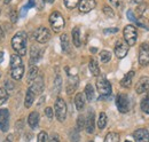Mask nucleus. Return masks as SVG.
<instances>
[{
  "instance_id": "nucleus-1",
  "label": "nucleus",
  "mask_w": 149,
  "mask_h": 142,
  "mask_svg": "<svg viewBox=\"0 0 149 142\" xmlns=\"http://www.w3.org/2000/svg\"><path fill=\"white\" fill-rule=\"evenodd\" d=\"M24 73V65H23V61L22 57L19 54H13L10 56V74L12 78L15 80L22 79Z\"/></svg>"
},
{
  "instance_id": "nucleus-2",
  "label": "nucleus",
  "mask_w": 149,
  "mask_h": 142,
  "mask_svg": "<svg viewBox=\"0 0 149 142\" xmlns=\"http://www.w3.org/2000/svg\"><path fill=\"white\" fill-rule=\"evenodd\" d=\"M26 42H28L26 33L24 31H19L14 35L12 39V47L16 53L22 56L26 53Z\"/></svg>"
},
{
  "instance_id": "nucleus-3",
  "label": "nucleus",
  "mask_w": 149,
  "mask_h": 142,
  "mask_svg": "<svg viewBox=\"0 0 149 142\" xmlns=\"http://www.w3.org/2000/svg\"><path fill=\"white\" fill-rule=\"evenodd\" d=\"M49 24H51V26H52L54 32H60L64 28L65 22H64V18H63L61 13L53 12L51 14V16H49Z\"/></svg>"
},
{
  "instance_id": "nucleus-4",
  "label": "nucleus",
  "mask_w": 149,
  "mask_h": 142,
  "mask_svg": "<svg viewBox=\"0 0 149 142\" xmlns=\"http://www.w3.org/2000/svg\"><path fill=\"white\" fill-rule=\"evenodd\" d=\"M54 111H55L56 119L58 122H64L67 117V104L63 99L57 97L54 104Z\"/></svg>"
},
{
  "instance_id": "nucleus-5",
  "label": "nucleus",
  "mask_w": 149,
  "mask_h": 142,
  "mask_svg": "<svg viewBox=\"0 0 149 142\" xmlns=\"http://www.w3.org/2000/svg\"><path fill=\"white\" fill-rule=\"evenodd\" d=\"M123 33H124V39H125L126 44L129 46H134L135 42H136V39H138V32H136L135 26L131 25V24L126 25L124 28Z\"/></svg>"
},
{
  "instance_id": "nucleus-6",
  "label": "nucleus",
  "mask_w": 149,
  "mask_h": 142,
  "mask_svg": "<svg viewBox=\"0 0 149 142\" xmlns=\"http://www.w3.org/2000/svg\"><path fill=\"white\" fill-rule=\"evenodd\" d=\"M96 88L99 90L101 96H108L111 94V85L110 83L106 79V77L100 76L96 80Z\"/></svg>"
},
{
  "instance_id": "nucleus-7",
  "label": "nucleus",
  "mask_w": 149,
  "mask_h": 142,
  "mask_svg": "<svg viewBox=\"0 0 149 142\" xmlns=\"http://www.w3.org/2000/svg\"><path fill=\"white\" fill-rule=\"evenodd\" d=\"M116 106L117 109L119 110V112L122 113H126L130 110V101H129V96L126 94H118L116 97Z\"/></svg>"
},
{
  "instance_id": "nucleus-8",
  "label": "nucleus",
  "mask_w": 149,
  "mask_h": 142,
  "mask_svg": "<svg viewBox=\"0 0 149 142\" xmlns=\"http://www.w3.org/2000/svg\"><path fill=\"white\" fill-rule=\"evenodd\" d=\"M139 63L141 67L149 65V45L146 42L139 47Z\"/></svg>"
},
{
  "instance_id": "nucleus-9",
  "label": "nucleus",
  "mask_w": 149,
  "mask_h": 142,
  "mask_svg": "<svg viewBox=\"0 0 149 142\" xmlns=\"http://www.w3.org/2000/svg\"><path fill=\"white\" fill-rule=\"evenodd\" d=\"M35 39L39 44H46L51 39V32L47 28L40 26L35 31Z\"/></svg>"
},
{
  "instance_id": "nucleus-10",
  "label": "nucleus",
  "mask_w": 149,
  "mask_h": 142,
  "mask_svg": "<svg viewBox=\"0 0 149 142\" xmlns=\"http://www.w3.org/2000/svg\"><path fill=\"white\" fill-rule=\"evenodd\" d=\"M127 53H129V45L126 44V41L118 40L115 45V55L118 58H123L127 55Z\"/></svg>"
},
{
  "instance_id": "nucleus-11",
  "label": "nucleus",
  "mask_w": 149,
  "mask_h": 142,
  "mask_svg": "<svg viewBox=\"0 0 149 142\" xmlns=\"http://www.w3.org/2000/svg\"><path fill=\"white\" fill-rule=\"evenodd\" d=\"M9 128V111L8 109H0V129L7 132Z\"/></svg>"
},
{
  "instance_id": "nucleus-12",
  "label": "nucleus",
  "mask_w": 149,
  "mask_h": 142,
  "mask_svg": "<svg viewBox=\"0 0 149 142\" xmlns=\"http://www.w3.org/2000/svg\"><path fill=\"white\" fill-rule=\"evenodd\" d=\"M149 90V77L143 76L139 79V81L135 85V92L138 94H142Z\"/></svg>"
},
{
  "instance_id": "nucleus-13",
  "label": "nucleus",
  "mask_w": 149,
  "mask_h": 142,
  "mask_svg": "<svg viewBox=\"0 0 149 142\" xmlns=\"http://www.w3.org/2000/svg\"><path fill=\"white\" fill-rule=\"evenodd\" d=\"M135 142H149V132L147 128H139L133 133Z\"/></svg>"
},
{
  "instance_id": "nucleus-14",
  "label": "nucleus",
  "mask_w": 149,
  "mask_h": 142,
  "mask_svg": "<svg viewBox=\"0 0 149 142\" xmlns=\"http://www.w3.org/2000/svg\"><path fill=\"white\" fill-rule=\"evenodd\" d=\"M95 0H80L79 1V10L81 13H88L95 8Z\"/></svg>"
},
{
  "instance_id": "nucleus-15",
  "label": "nucleus",
  "mask_w": 149,
  "mask_h": 142,
  "mask_svg": "<svg viewBox=\"0 0 149 142\" xmlns=\"http://www.w3.org/2000/svg\"><path fill=\"white\" fill-rule=\"evenodd\" d=\"M78 84H79V79L77 76H70L68 78V84H67V94L68 95H71L74 90L78 87Z\"/></svg>"
},
{
  "instance_id": "nucleus-16",
  "label": "nucleus",
  "mask_w": 149,
  "mask_h": 142,
  "mask_svg": "<svg viewBox=\"0 0 149 142\" xmlns=\"http://www.w3.org/2000/svg\"><path fill=\"white\" fill-rule=\"evenodd\" d=\"M32 85L29 87V88L31 89L36 95L38 94H40L41 92H42V89H44V79H42V77H37L32 83H31Z\"/></svg>"
},
{
  "instance_id": "nucleus-17",
  "label": "nucleus",
  "mask_w": 149,
  "mask_h": 142,
  "mask_svg": "<svg viewBox=\"0 0 149 142\" xmlns=\"http://www.w3.org/2000/svg\"><path fill=\"white\" fill-rule=\"evenodd\" d=\"M85 128H86V132L88 134H92L94 132V128H95V125H94V112L93 110H91L85 119Z\"/></svg>"
},
{
  "instance_id": "nucleus-18",
  "label": "nucleus",
  "mask_w": 149,
  "mask_h": 142,
  "mask_svg": "<svg viewBox=\"0 0 149 142\" xmlns=\"http://www.w3.org/2000/svg\"><path fill=\"white\" fill-rule=\"evenodd\" d=\"M133 77H134V71H129V72L123 77V79L120 80L122 87H124V88H130L131 86H132Z\"/></svg>"
},
{
  "instance_id": "nucleus-19",
  "label": "nucleus",
  "mask_w": 149,
  "mask_h": 142,
  "mask_svg": "<svg viewBox=\"0 0 149 142\" xmlns=\"http://www.w3.org/2000/svg\"><path fill=\"white\" fill-rule=\"evenodd\" d=\"M41 54H42V51H40L36 46H33L31 48V55H30V63H31V65L32 64H36L38 61L40 60Z\"/></svg>"
},
{
  "instance_id": "nucleus-20",
  "label": "nucleus",
  "mask_w": 149,
  "mask_h": 142,
  "mask_svg": "<svg viewBox=\"0 0 149 142\" xmlns=\"http://www.w3.org/2000/svg\"><path fill=\"white\" fill-rule=\"evenodd\" d=\"M28 124L31 128H37L39 124V113L37 111H32L28 117Z\"/></svg>"
},
{
  "instance_id": "nucleus-21",
  "label": "nucleus",
  "mask_w": 149,
  "mask_h": 142,
  "mask_svg": "<svg viewBox=\"0 0 149 142\" xmlns=\"http://www.w3.org/2000/svg\"><path fill=\"white\" fill-rule=\"evenodd\" d=\"M35 99H36V94L29 88L26 94H25V99H24V106L25 108H30V106L33 104L35 102Z\"/></svg>"
},
{
  "instance_id": "nucleus-22",
  "label": "nucleus",
  "mask_w": 149,
  "mask_h": 142,
  "mask_svg": "<svg viewBox=\"0 0 149 142\" xmlns=\"http://www.w3.org/2000/svg\"><path fill=\"white\" fill-rule=\"evenodd\" d=\"M61 46H62V51L64 53H69L70 52V42H69V37L68 35L63 33L61 36Z\"/></svg>"
},
{
  "instance_id": "nucleus-23",
  "label": "nucleus",
  "mask_w": 149,
  "mask_h": 142,
  "mask_svg": "<svg viewBox=\"0 0 149 142\" xmlns=\"http://www.w3.org/2000/svg\"><path fill=\"white\" fill-rule=\"evenodd\" d=\"M74 104L77 110H83L84 106H85V99H84V95L81 93H78L76 94L74 96Z\"/></svg>"
},
{
  "instance_id": "nucleus-24",
  "label": "nucleus",
  "mask_w": 149,
  "mask_h": 142,
  "mask_svg": "<svg viewBox=\"0 0 149 142\" xmlns=\"http://www.w3.org/2000/svg\"><path fill=\"white\" fill-rule=\"evenodd\" d=\"M38 72H39V70H38L37 67H35V65H31V67H30V70L28 72V77H26L29 84H31V83L37 78Z\"/></svg>"
},
{
  "instance_id": "nucleus-25",
  "label": "nucleus",
  "mask_w": 149,
  "mask_h": 142,
  "mask_svg": "<svg viewBox=\"0 0 149 142\" xmlns=\"http://www.w3.org/2000/svg\"><path fill=\"white\" fill-rule=\"evenodd\" d=\"M88 68H90V71L93 76H100V68H99V64H97L96 60L91 58V61L88 63Z\"/></svg>"
},
{
  "instance_id": "nucleus-26",
  "label": "nucleus",
  "mask_w": 149,
  "mask_h": 142,
  "mask_svg": "<svg viewBox=\"0 0 149 142\" xmlns=\"http://www.w3.org/2000/svg\"><path fill=\"white\" fill-rule=\"evenodd\" d=\"M72 41H74L76 47H80L81 41H80V30H79V28H74V30H72Z\"/></svg>"
},
{
  "instance_id": "nucleus-27",
  "label": "nucleus",
  "mask_w": 149,
  "mask_h": 142,
  "mask_svg": "<svg viewBox=\"0 0 149 142\" xmlns=\"http://www.w3.org/2000/svg\"><path fill=\"white\" fill-rule=\"evenodd\" d=\"M107 125V115L104 112H101L99 115V119H97V127L100 129H103Z\"/></svg>"
},
{
  "instance_id": "nucleus-28",
  "label": "nucleus",
  "mask_w": 149,
  "mask_h": 142,
  "mask_svg": "<svg viewBox=\"0 0 149 142\" xmlns=\"http://www.w3.org/2000/svg\"><path fill=\"white\" fill-rule=\"evenodd\" d=\"M85 95H86L87 101H90V102L94 99V88L91 84L86 85V87H85Z\"/></svg>"
},
{
  "instance_id": "nucleus-29",
  "label": "nucleus",
  "mask_w": 149,
  "mask_h": 142,
  "mask_svg": "<svg viewBox=\"0 0 149 142\" xmlns=\"http://www.w3.org/2000/svg\"><path fill=\"white\" fill-rule=\"evenodd\" d=\"M104 142H119V134L115 132H109L104 138Z\"/></svg>"
},
{
  "instance_id": "nucleus-30",
  "label": "nucleus",
  "mask_w": 149,
  "mask_h": 142,
  "mask_svg": "<svg viewBox=\"0 0 149 142\" xmlns=\"http://www.w3.org/2000/svg\"><path fill=\"white\" fill-rule=\"evenodd\" d=\"M135 24H136L138 26H140V28L146 29V30H148L149 29L148 21H147V18H145L143 16H140V17L136 18V19H135Z\"/></svg>"
},
{
  "instance_id": "nucleus-31",
  "label": "nucleus",
  "mask_w": 149,
  "mask_h": 142,
  "mask_svg": "<svg viewBox=\"0 0 149 142\" xmlns=\"http://www.w3.org/2000/svg\"><path fill=\"white\" fill-rule=\"evenodd\" d=\"M141 110L149 115V90L147 92L146 97H143L141 101Z\"/></svg>"
},
{
  "instance_id": "nucleus-32",
  "label": "nucleus",
  "mask_w": 149,
  "mask_h": 142,
  "mask_svg": "<svg viewBox=\"0 0 149 142\" xmlns=\"http://www.w3.org/2000/svg\"><path fill=\"white\" fill-rule=\"evenodd\" d=\"M100 58H101V62L102 63H107L111 60V53L109 51H102L100 53Z\"/></svg>"
},
{
  "instance_id": "nucleus-33",
  "label": "nucleus",
  "mask_w": 149,
  "mask_h": 142,
  "mask_svg": "<svg viewBox=\"0 0 149 142\" xmlns=\"http://www.w3.org/2000/svg\"><path fill=\"white\" fill-rule=\"evenodd\" d=\"M8 90L6 88H0V106H2L3 103L7 102L8 100Z\"/></svg>"
},
{
  "instance_id": "nucleus-34",
  "label": "nucleus",
  "mask_w": 149,
  "mask_h": 142,
  "mask_svg": "<svg viewBox=\"0 0 149 142\" xmlns=\"http://www.w3.org/2000/svg\"><path fill=\"white\" fill-rule=\"evenodd\" d=\"M79 1H80V0H64V5H65L67 8H69V9H74V7L78 6Z\"/></svg>"
},
{
  "instance_id": "nucleus-35",
  "label": "nucleus",
  "mask_w": 149,
  "mask_h": 142,
  "mask_svg": "<svg viewBox=\"0 0 149 142\" xmlns=\"http://www.w3.org/2000/svg\"><path fill=\"white\" fill-rule=\"evenodd\" d=\"M83 128H85V117L83 115H80L77 118V129L80 131Z\"/></svg>"
},
{
  "instance_id": "nucleus-36",
  "label": "nucleus",
  "mask_w": 149,
  "mask_h": 142,
  "mask_svg": "<svg viewBox=\"0 0 149 142\" xmlns=\"http://www.w3.org/2000/svg\"><path fill=\"white\" fill-rule=\"evenodd\" d=\"M70 140L72 142L79 141V133H78V129H72V131L70 132Z\"/></svg>"
},
{
  "instance_id": "nucleus-37",
  "label": "nucleus",
  "mask_w": 149,
  "mask_h": 142,
  "mask_svg": "<svg viewBox=\"0 0 149 142\" xmlns=\"http://www.w3.org/2000/svg\"><path fill=\"white\" fill-rule=\"evenodd\" d=\"M109 1L115 8H118V9L122 8L124 5V0H109Z\"/></svg>"
},
{
  "instance_id": "nucleus-38",
  "label": "nucleus",
  "mask_w": 149,
  "mask_h": 142,
  "mask_svg": "<svg viewBox=\"0 0 149 142\" xmlns=\"http://www.w3.org/2000/svg\"><path fill=\"white\" fill-rule=\"evenodd\" d=\"M103 13H104L107 16H109V17H113V16H115L113 10H112L109 6H104V7H103Z\"/></svg>"
},
{
  "instance_id": "nucleus-39",
  "label": "nucleus",
  "mask_w": 149,
  "mask_h": 142,
  "mask_svg": "<svg viewBox=\"0 0 149 142\" xmlns=\"http://www.w3.org/2000/svg\"><path fill=\"white\" fill-rule=\"evenodd\" d=\"M61 81H62V79H61V77L57 74L56 76V79H55V93H58L60 90H61Z\"/></svg>"
},
{
  "instance_id": "nucleus-40",
  "label": "nucleus",
  "mask_w": 149,
  "mask_h": 142,
  "mask_svg": "<svg viewBox=\"0 0 149 142\" xmlns=\"http://www.w3.org/2000/svg\"><path fill=\"white\" fill-rule=\"evenodd\" d=\"M37 142H47V134H46V132H40L38 134Z\"/></svg>"
},
{
  "instance_id": "nucleus-41",
  "label": "nucleus",
  "mask_w": 149,
  "mask_h": 142,
  "mask_svg": "<svg viewBox=\"0 0 149 142\" xmlns=\"http://www.w3.org/2000/svg\"><path fill=\"white\" fill-rule=\"evenodd\" d=\"M45 115H46V117H47L48 119H52V118H53V115H54L53 109L49 108V106H47V108L45 109Z\"/></svg>"
},
{
  "instance_id": "nucleus-42",
  "label": "nucleus",
  "mask_w": 149,
  "mask_h": 142,
  "mask_svg": "<svg viewBox=\"0 0 149 142\" xmlns=\"http://www.w3.org/2000/svg\"><path fill=\"white\" fill-rule=\"evenodd\" d=\"M146 8H147V5H145V3H139V7H138V13L139 14H142L145 10H146Z\"/></svg>"
},
{
  "instance_id": "nucleus-43",
  "label": "nucleus",
  "mask_w": 149,
  "mask_h": 142,
  "mask_svg": "<svg viewBox=\"0 0 149 142\" xmlns=\"http://www.w3.org/2000/svg\"><path fill=\"white\" fill-rule=\"evenodd\" d=\"M10 21H12L13 23H16V22H17V14H16L15 10H12V12H10Z\"/></svg>"
},
{
  "instance_id": "nucleus-44",
  "label": "nucleus",
  "mask_w": 149,
  "mask_h": 142,
  "mask_svg": "<svg viewBox=\"0 0 149 142\" xmlns=\"http://www.w3.org/2000/svg\"><path fill=\"white\" fill-rule=\"evenodd\" d=\"M126 15H127V18L130 19V21H132V22H134L135 23V16H134V14H133V12L132 10H127V13H126Z\"/></svg>"
},
{
  "instance_id": "nucleus-45",
  "label": "nucleus",
  "mask_w": 149,
  "mask_h": 142,
  "mask_svg": "<svg viewBox=\"0 0 149 142\" xmlns=\"http://www.w3.org/2000/svg\"><path fill=\"white\" fill-rule=\"evenodd\" d=\"M35 3H36V2H35V0H29V2L24 6V8H25V9H29V8L33 7V6H35Z\"/></svg>"
},
{
  "instance_id": "nucleus-46",
  "label": "nucleus",
  "mask_w": 149,
  "mask_h": 142,
  "mask_svg": "<svg viewBox=\"0 0 149 142\" xmlns=\"http://www.w3.org/2000/svg\"><path fill=\"white\" fill-rule=\"evenodd\" d=\"M117 31H118L117 28H111V29H106L103 32H104V33H116Z\"/></svg>"
},
{
  "instance_id": "nucleus-47",
  "label": "nucleus",
  "mask_w": 149,
  "mask_h": 142,
  "mask_svg": "<svg viewBox=\"0 0 149 142\" xmlns=\"http://www.w3.org/2000/svg\"><path fill=\"white\" fill-rule=\"evenodd\" d=\"M13 140H14V136L10 134V135H8V136L6 138V140H5L3 142H13Z\"/></svg>"
},
{
  "instance_id": "nucleus-48",
  "label": "nucleus",
  "mask_w": 149,
  "mask_h": 142,
  "mask_svg": "<svg viewBox=\"0 0 149 142\" xmlns=\"http://www.w3.org/2000/svg\"><path fill=\"white\" fill-rule=\"evenodd\" d=\"M5 38V32H3V30H2V28L0 26V41L2 40Z\"/></svg>"
},
{
  "instance_id": "nucleus-49",
  "label": "nucleus",
  "mask_w": 149,
  "mask_h": 142,
  "mask_svg": "<svg viewBox=\"0 0 149 142\" xmlns=\"http://www.w3.org/2000/svg\"><path fill=\"white\" fill-rule=\"evenodd\" d=\"M49 142H60L58 141V139H57V136H53L51 140H49Z\"/></svg>"
},
{
  "instance_id": "nucleus-50",
  "label": "nucleus",
  "mask_w": 149,
  "mask_h": 142,
  "mask_svg": "<svg viewBox=\"0 0 149 142\" xmlns=\"http://www.w3.org/2000/svg\"><path fill=\"white\" fill-rule=\"evenodd\" d=\"M2 61H3V53L0 51V63H1Z\"/></svg>"
},
{
  "instance_id": "nucleus-51",
  "label": "nucleus",
  "mask_w": 149,
  "mask_h": 142,
  "mask_svg": "<svg viewBox=\"0 0 149 142\" xmlns=\"http://www.w3.org/2000/svg\"><path fill=\"white\" fill-rule=\"evenodd\" d=\"M132 1H133L134 3H141V2L143 1V0H132Z\"/></svg>"
},
{
  "instance_id": "nucleus-52",
  "label": "nucleus",
  "mask_w": 149,
  "mask_h": 142,
  "mask_svg": "<svg viewBox=\"0 0 149 142\" xmlns=\"http://www.w3.org/2000/svg\"><path fill=\"white\" fill-rule=\"evenodd\" d=\"M45 2H47V3H53L54 0H45Z\"/></svg>"
},
{
  "instance_id": "nucleus-53",
  "label": "nucleus",
  "mask_w": 149,
  "mask_h": 142,
  "mask_svg": "<svg viewBox=\"0 0 149 142\" xmlns=\"http://www.w3.org/2000/svg\"><path fill=\"white\" fill-rule=\"evenodd\" d=\"M10 1H12V0H3V2H5V3H6V5H8V3H9V2H10Z\"/></svg>"
},
{
  "instance_id": "nucleus-54",
  "label": "nucleus",
  "mask_w": 149,
  "mask_h": 142,
  "mask_svg": "<svg viewBox=\"0 0 149 142\" xmlns=\"http://www.w3.org/2000/svg\"><path fill=\"white\" fill-rule=\"evenodd\" d=\"M125 142H131V141H129V140H126V141H125Z\"/></svg>"
},
{
  "instance_id": "nucleus-55",
  "label": "nucleus",
  "mask_w": 149,
  "mask_h": 142,
  "mask_svg": "<svg viewBox=\"0 0 149 142\" xmlns=\"http://www.w3.org/2000/svg\"><path fill=\"white\" fill-rule=\"evenodd\" d=\"M88 142H93V141H88Z\"/></svg>"
},
{
  "instance_id": "nucleus-56",
  "label": "nucleus",
  "mask_w": 149,
  "mask_h": 142,
  "mask_svg": "<svg viewBox=\"0 0 149 142\" xmlns=\"http://www.w3.org/2000/svg\"><path fill=\"white\" fill-rule=\"evenodd\" d=\"M0 77H1V73H0Z\"/></svg>"
}]
</instances>
